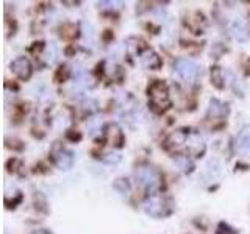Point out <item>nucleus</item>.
Segmentation results:
<instances>
[{"instance_id": "obj_16", "label": "nucleus", "mask_w": 250, "mask_h": 234, "mask_svg": "<svg viewBox=\"0 0 250 234\" xmlns=\"http://www.w3.org/2000/svg\"><path fill=\"white\" fill-rule=\"evenodd\" d=\"M174 162H175V166H177L180 170L185 172V174H188V172H191L192 167H194L192 161H191L189 158H188V156H185V155H178V156H175Z\"/></svg>"}, {"instance_id": "obj_4", "label": "nucleus", "mask_w": 250, "mask_h": 234, "mask_svg": "<svg viewBox=\"0 0 250 234\" xmlns=\"http://www.w3.org/2000/svg\"><path fill=\"white\" fill-rule=\"evenodd\" d=\"M143 208L146 211V214L152 215V217H163L170 213L169 201L164 198L163 195H158V194H153L150 197H147Z\"/></svg>"}, {"instance_id": "obj_21", "label": "nucleus", "mask_w": 250, "mask_h": 234, "mask_svg": "<svg viewBox=\"0 0 250 234\" xmlns=\"http://www.w3.org/2000/svg\"><path fill=\"white\" fill-rule=\"evenodd\" d=\"M33 234H52L50 231H47V230H38V231H35Z\"/></svg>"}, {"instance_id": "obj_12", "label": "nucleus", "mask_w": 250, "mask_h": 234, "mask_svg": "<svg viewBox=\"0 0 250 234\" xmlns=\"http://www.w3.org/2000/svg\"><path fill=\"white\" fill-rule=\"evenodd\" d=\"M236 150L241 153H250V125H246L236 136Z\"/></svg>"}, {"instance_id": "obj_8", "label": "nucleus", "mask_w": 250, "mask_h": 234, "mask_svg": "<svg viewBox=\"0 0 250 234\" xmlns=\"http://www.w3.org/2000/svg\"><path fill=\"white\" fill-rule=\"evenodd\" d=\"M188 135H189V131H186V130L172 131L166 137V140H164V144H163L164 148H166V150H178L180 147H186Z\"/></svg>"}, {"instance_id": "obj_19", "label": "nucleus", "mask_w": 250, "mask_h": 234, "mask_svg": "<svg viewBox=\"0 0 250 234\" xmlns=\"http://www.w3.org/2000/svg\"><path fill=\"white\" fill-rule=\"evenodd\" d=\"M216 234H238V233H236V230H233L230 225H227V223H219Z\"/></svg>"}, {"instance_id": "obj_2", "label": "nucleus", "mask_w": 250, "mask_h": 234, "mask_svg": "<svg viewBox=\"0 0 250 234\" xmlns=\"http://www.w3.org/2000/svg\"><path fill=\"white\" fill-rule=\"evenodd\" d=\"M174 70L177 72V75L186 83H194L202 74L200 66L189 58H178L174 62Z\"/></svg>"}, {"instance_id": "obj_13", "label": "nucleus", "mask_w": 250, "mask_h": 234, "mask_svg": "<svg viewBox=\"0 0 250 234\" xmlns=\"http://www.w3.org/2000/svg\"><path fill=\"white\" fill-rule=\"evenodd\" d=\"M58 57V49L53 42L41 45V52H39V58H41L45 64H53L55 59Z\"/></svg>"}, {"instance_id": "obj_5", "label": "nucleus", "mask_w": 250, "mask_h": 234, "mask_svg": "<svg viewBox=\"0 0 250 234\" xmlns=\"http://www.w3.org/2000/svg\"><path fill=\"white\" fill-rule=\"evenodd\" d=\"M50 156H52V161L55 166L61 170H69L74 164V153L60 142L53 144L52 150H50Z\"/></svg>"}, {"instance_id": "obj_18", "label": "nucleus", "mask_w": 250, "mask_h": 234, "mask_svg": "<svg viewBox=\"0 0 250 234\" xmlns=\"http://www.w3.org/2000/svg\"><path fill=\"white\" fill-rule=\"evenodd\" d=\"M114 189H116V191H119L122 195H124V194L127 195V194H128V191H130V184H128L127 179H116V183H114Z\"/></svg>"}, {"instance_id": "obj_10", "label": "nucleus", "mask_w": 250, "mask_h": 234, "mask_svg": "<svg viewBox=\"0 0 250 234\" xmlns=\"http://www.w3.org/2000/svg\"><path fill=\"white\" fill-rule=\"evenodd\" d=\"M105 140H106V144L111 147H116V148L122 147L125 137H124V133L119 125H116V123L108 125L105 128Z\"/></svg>"}, {"instance_id": "obj_11", "label": "nucleus", "mask_w": 250, "mask_h": 234, "mask_svg": "<svg viewBox=\"0 0 250 234\" xmlns=\"http://www.w3.org/2000/svg\"><path fill=\"white\" fill-rule=\"evenodd\" d=\"M139 61L146 69H150V70H158L163 64L160 55L156 52H153L152 49L143 50V53L139 55Z\"/></svg>"}, {"instance_id": "obj_1", "label": "nucleus", "mask_w": 250, "mask_h": 234, "mask_svg": "<svg viewBox=\"0 0 250 234\" xmlns=\"http://www.w3.org/2000/svg\"><path fill=\"white\" fill-rule=\"evenodd\" d=\"M148 105L155 113H163L170 106V97L167 84L161 80H155L148 86Z\"/></svg>"}, {"instance_id": "obj_17", "label": "nucleus", "mask_w": 250, "mask_h": 234, "mask_svg": "<svg viewBox=\"0 0 250 234\" xmlns=\"http://www.w3.org/2000/svg\"><path fill=\"white\" fill-rule=\"evenodd\" d=\"M211 81H213V84L219 89L225 88V75L221 67H214L211 70Z\"/></svg>"}, {"instance_id": "obj_3", "label": "nucleus", "mask_w": 250, "mask_h": 234, "mask_svg": "<svg viewBox=\"0 0 250 234\" xmlns=\"http://www.w3.org/2000/svg\"><path fill=\"white\" fill-rule=\"evenodd\" d=\"M138 183L147 189L148 192H152V195L160 189L161 186V175L158 174V170H155L153 167H148V166H144V167H139L135 174Z\"/></svg>"}, {"instance_id": "obj_15", "label": "nucleus", "mask_w": 250, "mask_h": 234, "mask_svg": "<svg viewBox=\"0 0 250 234\" xmlns=\"http://www.w3.org/2000/svg\"><path fill=\"white\" fill-rule=\"evenodd\" d=\"M221 174H222V167H221V164H219L216 159L209 161L207 164L205 170H203V176H205L208 181H214V179H217L219 176H221Z\"/></svg>"}, {"instance_id": "obj_7", "label": "nucleus", "mask_w": 250, "mask_h": 234, "mask_svg": "<svg viewBox=\"0 0 250 234\" xmlns=\"http://www.w3.org/2000/svg\"><path fill=\"white\" fill-rule=\"evenodd\" d=\"M11 72L19 78L22 81H27L28 78L33 74V66H31V62L27 57H18L11 61Z\"/></svg>"}, {"instance_id": "obj_20", "label": "nucleus", "mask_w": 250, "mask_h": 234, "mask_svg": "<svg viewBox=\"0 0 250 234\" xmlns=\"http://www.w3.org/2000/svg\"><path fill=\"white\" fill-rule=\"evenodd\" d=\"M97 5L100 8H104V10H117V8H121L124 3L122 2H99Z\"/></svg>"}, {"instance_id": "obj_9", "label": "nucleus", "mask_w": 250, "mask_h": 234, "mask_svg": "<svg viewBox=\"0 0 250 234\" xmlns=\"http://www.w3.org/2000/svg\"><path fill=\"white\" fill-rule=\"evenodd\" d=\"M186 148L192 156H200L205 152V140L197 131H189L186 140Z\"/></svg>"}, {"instance_id": "obj_14", "label": "nucleus", "mask_w": 250, "mask_h": 234, "mask_svg": "<svg viewBox=\"0 0 250 234\" xmlns=\"http://www.w3.org/2000/svg\"><path fill=\"white\" fill-rule=\"evenodd\" d=\"M208 114L209 117H213V119H221V117H225L229 114V106L224 101L217 100V98H213L209 101V109H208Z\"/></svg>"}, {"instance_id": "obj_6", "label": "nucleus", "mask_w": 250, "mask_h": 234, "mask_svg": "<svg viewBox=\"0 0 250 234\" xmlns=\"http://www.w3.org/2000/svg\"><path fill=\"white\" fill-rule=\"evenodd\" d=\"M229 31L233 39L236 41H247L250 38V16L246 18H236L230 22Z\"/></svg>"}]
</instances>
